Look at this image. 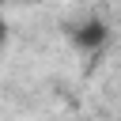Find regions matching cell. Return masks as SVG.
I'll return each instance as SVG.
<instances>
[{"label":"cell","instance_id":"cell-1","mask_svg":"<svg viewBox=\"0 0 121 121\" xmlns=\"http://www.w3.org/2000/svg\"><path fill=\"white\" fill-rule=\"evenodd\" d=\"M76 42H79L83 49H98V45L106 42V26H102L98 19H91V23H83V26H79V34H76Z\"/></svg>","mask_w":121,"mask_h":121}]
</instances>
